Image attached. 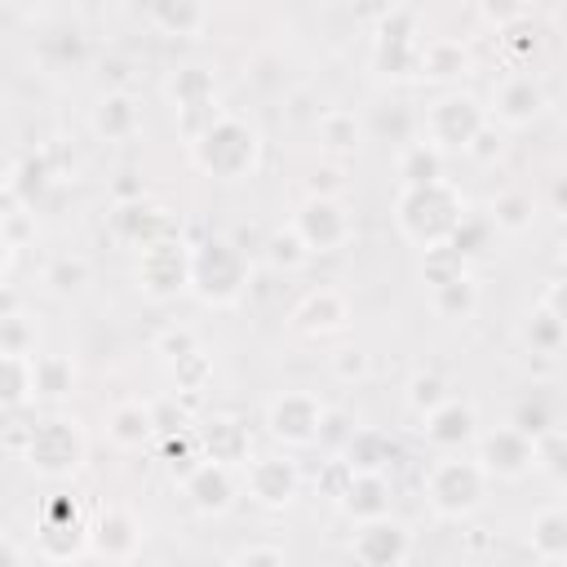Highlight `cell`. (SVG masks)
Here are the masks:
<instances>
[{
    "label": "cell",
    "instance_id": "obj_17",
    "mask_svg": "<svg viewBox=\"0 0 567 567\" xmlns=\"http://www.w3.org/2000/svg\"><path fill=\"white\" fill-rule=\"evenodd\" d=\"M421 430H425V439L434 447H465V443L478 439V412H474L470 399L447 394L434 412H425V425Z\"/></svg>",
    "mask_w": 567,
    "mask_h": 567
},
{
    "label": "cell",
    "instance_id": "obj_37",
    "mask_svg": "<svg viewBox=\"0 0 567 567\" xmlns=\"http://www.w3.org/2000/svg\"><path fill=\"white\" fill-rule=\"evenodd\" d=\"M44 284H49L53 292L71 297V292H80V288L89 284V261H84V257H58V261H49Z\"/></svg>",
    "mask_w": 567,
    "mask_h": 567
},
{
    "label": "cell",
    "instance_id": "obj_41",
    "mask_svg": "<svg viewBox=\"0 0 567 567\" xmlns=\"http://www.w3.org/2000/svg\"><path fill=\"white\" fill-rule=\"evenodd\" d=\"M173 377H177V385H182V390H204V385H208V377H213V359L195 346V350H186L182 359H173Z\"/></svg>",
    "mask_w": 567,
    "mask_h": 567
},
{
    "label": "cell",
    "instance_id": "obj_8",
    "mask_svg": "<svg viewBox=\"0 0 567 567\" xmlns=\"http://www.w3.org/2000/svg\"><path fill=\"white\" fill-rule=\"evenodd\" d=\"M137 284L146 297L168 301L177 292L190 288V248L177 244L173 235H159L151 244H142V261H137Z\"/></svg>",
    "mask_w": 567,
    "mask_h": 567
},
{
    "label": "cell",
    "instance_id": "obj_12",
    "mask_svg": "<svg viewBox=\"0 0 567 567\" xmlns=\"http://www.w3.org/2000/svg\"><path fill=\"white\" fill-rule=\"evenodd\" d=\"M474 461L483 465L487 478H509L514 483V478H523V474L536 470V447H532V439L523 430L501 425V430H492V434L478 439V456Z\"/></svg>",
    "mask_w": 567,
    "mask_h": 567
},
{
    "label": "cell",
    "instance_id": "obj_24",
    "mask_svg": "<svg viewBox=\"0 0 567 567\" xmlns=\"http://www.w3.org/2000/svg\"><path fill=\"white\" fill-rule=\"evenodd\" d=\"M430 301H434V315H443V319H470L478 310V284L470 270H461V275L434 284Z\"/></svg>",
    "mask_w": 567,
    "mask_h": 567
},
{
    "label": "cell",
    "instance_id": "obj_52",
    "mask_svg": "<svg viewBox=\"0 0 567 567\" xmlns=\"http://www.w3.org/2000/svg\"><path fill=\"white\" fill-rule=\"evenodd\" d=\"M0 563H22V549H13V545H0Z\"/></svg>",
    "mask_w": 567,
    "mask_h": 567
},
{
    "label": "cell",
    "instance_id": "obj_51",
    "mask_svg": "<svg viewBox=\"0 0 567 567\" xmlns=\"http://www.w3.org/2000/svg\"><path fill=\"white\" fill-rule=\"evenodd\" d=\"M13 310H18V297L9 288H0V315H13Z\"/></svg>",
    "mask_w": 567,
    "mask_h": 567
},
{
    "label": "cell",
    "instance_id": "obj_27",
    "mask_svg": "<svg viewBox=\"0 0 567 567\" xmlns=\"http://www.w3.org/2000/svg\"><path fill=\"white\" fill-rule=\"evenodd\" d=\"M115 230H120V239H128V244H151V239H159V235H168V217L159 213V208H151V204H124L120 213H115Z\"/></svg>",
    "mask_w": 567,
    "mask_h": 567
},
{
    "label": "cell",
    "instance_id": "obj_25",
    "mask_svg": "<svg viewBox=\"0 0 567 567\" xmlns=\"http://www.w3.org/2000/svg\"><path fill=\"white\" fill-rule=\"evenodd\" d=\"M106 434L120 447H142L155 434V408L151 403H120L111 412V421H106Z\"/></svg>",
    "mask_w": 567,
    "mask_h": 567
},
{
    "label": "cell",
    "instance_id": "obj_39",
    "mask_svg": "<svg viewBox=\"0 0 567 567\" xmlns=\"http://www.w3.org/2000/svg\"><path fill=\"white\" fill-rule=\"evenodd\" d=\"M447 394H452V390L443 385V377H434V372H416L412 385H408V408H412L416 416H425V412H434Z\"/></svg>",
    "mask_w": 567,
    "mask_h": 567
},
{
    "label": "cell",
    "instance_id": "obj_13",
    "mask_svg": "<svg viewBox=\"0 0 567 567\" xmlns=\"http://www.w3.org/2000/svg\"><path fill=\"white\" fill-rule=\"evenodd\" d=\"M244 487L261 509H284L301 487V470L288 456H252L244 461Z\"/></svg>",
    "mask_w": 567,
    "mask_h": 567
},
{
    "label": "cell",
    "instance_id": "obj_23",
    "mask_svg": "<svg viewBox=\"0 0 567 567\" xmlns=\"http://www.w3.org/2000/svg\"><path fill=\"white\" fill-rule=\"evenodd\" d=\"M416 75H425V80L470 75V49L461 40H430L425 49H416Z\"/></svg>",
    "mask_w": 567,
    "mask_h": 567
},
{
    "label": "cell",
    "instance_id": "obj_47",
    "mask_svg": "<svg viewBox=\"0 0 567 567\" xmlns=\"http://www.w3.org/2000/svg\"><path fill=\"white\" fill-rule=\"evenodd\" d=\"M465 155H474V159H492V155H501V133H496V124H492V120L470 137Z\"/></svg>",
    "mask_w": 567,
    "mask_h": 567
},
{
    "label": "cell",
    "instance_id": "obj_44",
    "mask_svg": "<svg viewBox=\"0 0 567 567\" xmlns=\"http://www.w3.org/2000/svg\"><path fill=\"white\" fill-rule=\"evenodd\" d=\"M487 235H492V221L483 217V221H474V217H461V226L452 230V248L461 252V257H474V252H483V244H487Z\"/></svg>",
    "mask_w": 567,
    "mask_h": 567
},
{
    "label": "cell",
    "instance_id": "obj_30",
    "mask_svg": "<svg viewBox=\"0 0 567 567\" xmlns=\"http://www.w3.org/2000/svg\"><path fill=\"white\" fill-rule=\"evenodd\" d=\"M75 385V368L62 354H31V394L44 399H62Z\"/></svg>",
    "mask_w": 567,
    "mask_h": 567
},
{
    "label": "cell",
    "instance_id": "obj_3",
    "mask_svg": "<svg viewBox=\"0 0 567 567\" xmlns=\"http://www.w3.org/2000/svg\"><path fill=\"white\" fill-rule=\"evenodd\" d=\"M190 288L208 306H235L248 288V257L230 239H208L190 248Z\"/></svg>",
    "mask_w": 567,
    "mask_h": 567
},
{
    "label": "cell",
    "instance_id": "obj_31",
    "mask_svg": "<svg viewBox=\"0 0 567 567\" xmlns=\"http://www.w3.org/2000/svg\"><path fill=\"white\" fill-rule=\"evenodd\" d=\"M399 177L403 186H421V182H439L443 177V151L434 142H408L399 155Z\"/></svg>",
    "mask_w": 567,
    "mask_h": 567
},
{
    "label": "cell",
    "instance_id": "obj_49",
    "mask_svg": "<svg viewBox=\"0 0 567 567\" xmlns=\"http://www.w3.org/2000/svg\"><path fill=\"white\" fill-rule=\"evenodd\" d=\"M155 350L173 363V359H182L186 350H195V332H186V328H182V332H164V337L155 341Z\"/></svg>",
    "mask_w": 567,
    "mask_h": 567
},
{
    "label": "cell",
    "instance_id": "obj_7",
    "mask_svg": "<svg viewBox=\"0 0 567 567\" xmlns=\"http://www.w3.org/2000/svg\"><path fill=\"white\" fill-rule=\"evenodd\" d=\"M487 124V106L474 93H443L430 111H425V142H434L443 155L447 151H465L470 137Z\"/></svg>",
    "mask_w": 567,
    "mask_h": 567
},
{
    "label": "cell",
    "instance_id": "obj_42",
    "mask_svg": "<svg viewBox=\"0 0 567 567\" xmlns=\"http://www.w3.org/2000/svg\"><path fill=\"white\" fill-rule=\"evenodd\" d=\"M35 346V328L13 310V315H0V350L4 354H31Z\"/></svg>",
    "mask_w": 567,
    "mask_h": 567
},
{
    "label": "cell",
    "instance_id": "obj_1",
    "mask_svg": "<svg viewBox=\"0 0 567 567\" xmlns=\"http://www.w3.org/2000/svg\"><path fill=\"white\" fill-rule=\"evenodd\" d=\"M394 217H399V230L416 244V248H434V244H447L452 230L461 226L465 217V195L439 177V182H421V186H403L399 190V204H394Z\"/></svg>",
    "mask_w": 567,
    "mask_h": 567
},
{
    "label": "cell",
    "instance_id": "obj_45",
    "mask_svg": "<svg viewBox=\"0 0 567 567\" xmlns=\"http://www.w3.org/2000/svg\"><path fill=\"white\" fill-rule=\"evenodd\" d=\"M332 377H337V381H363V377H368V354H363L359 346H341V350L332 354Z\"/></svg>",
    "mask_w": 567,
    "mask_h": 567
},
{
    "label": "cell",
    "instance_id": "obj_48",
    "mask_svg": "<svg viewBox=\"0 0 567 567\" xmlns=\"http://www.w3.org/2000/svg\"><path fill=\"white\" fill-rule=\"evenodd\" d=\"M230 563H288V554L279 549V545H244V549H235L230 554Z\"/></svg>",
    "mask_w": 567,
    "mask_h": 567
},
{
    "label": "cell",
    "instance_id": "obj_11",
    "mask_svg": "<svg viewBox=\"0 0 567 567\" xmlns=\"http://www.w3.org/2000/svg\"><path fill=\"white\" fill-rule=\"evenodd\" d=\"M350 554L368 567H399L412 558V536L399 518L390 514H377V518H363L354 540H350Z\"/></svg>",
    "mask_w": 567,
    "mask_h": 567
},
{
    "label": "cell",
    "instance_id": "obj_29",
    "mask_svg": "<svg viewBox=\"0 0 567 567\" xmlns=\"http://www.w3.org/2000/svg\"><path fill=\"white\" fill-rule=\"evenodd\" d=\"M523 341L532 346V354L554 359V354L563 350V310H554V306L540 301V306L527 315V323H523Z\"/></svg>",
    "mask_w": 567,
    "mask_h": 567
},
{
    "label": "cell",
    "instance_id": "obj_43",
    "mask_svg": "<svg viewBox=\"0 0 567 567\" xmlns=\"http://www.w3.org/2000/svg\"><path fill=\"white\" fill-rule=\"evenodd\" d=\"M514 430H523L527 439H536V434H545L549 425H554V412L540 403V394H532V399H523L518 408H514V421H509Z\"/></svg>",
    "mask_w": 567,
    "mask_h": 567
},
{
    "label": "cell",
    "instance_id": "obj_2",
    "mask_svg": "<svg viewBox=\"0 0 567 567\" xmlns=\"http://www.w3.org/2000/svg\"><path fill=\"white\" fill-rule=\"evenodd\" d=\"M186 146H190V159H195L208 177H221V182L248 177V173L257 168V151H261L257 128L244 124L239 115H226V111H221L195 142H186Z\"/></svg>",
    "mask_w": 567,
    "mask_h": 567
},
{
    "label": "cell",
    "instance_id": "obj_26",
    "mask_svg": "<svg viewBox=\"0 0 567 567\" xmlns=\"http://www.w3.org/2000/svg\"><path fill=\"white\" fill-rule=\"evenodd\" d=\"M151 22L164 31V35H195L208 18L204 0H151Z\"/></svg>",
    "mask_w": 567,
    "mask_h": 567
},
{
    "label": "cell",
    "instance_id": "obj_21",
    "mask_svg": "<svg viewBox=\"0 0 567 567\" xmlns=\"http://www.w3.org/2000/svg\"><path fill=\"white\" fill-rule=\"evenodd\" d=\"M199 439H204V456L208 461H221V465H244L248 461V430L235 416L204 421L199 425Z\"/></svg>",
    "mask_w": 567,
    "mask_h": 567
},
{
    "label": "cell",
    "instance_id": "obj_40",
    "mask_svg": "<svg viewBox=\"0 0 567 567\" xmlns=\"http://www.w3.org/2000/svg\"><path fill=\"white\" fill-rule=\"evenodd\" d=\"M177 111V128H182V137L186 142H195L217 115H221V106H217V97H199V102H186V106H173Z\"/></svg>",
    "mask_w": 567,
    "mask_h": 567
},
{
    "label": "cell",
    "instance_id": "obj_10",
    "mask_svg": "<svg viewBox=\"0 0 567 567\" xmlns=\"http://www.w3.org/2000/svg\"><path fill=\"white\" fill-rule=\"evenodd\" d=\"M292 230L301 235V244L315 257V252H332V248H341L350 239V217H346V208L332 195H310L292 213Z\"/></svg>",
    "mask_w": 567,
    "mask_h": 567
},
{
    "label": "cell",
    "instance_id": "obj_33",
    "mask_svg": "<svg viewBox=\"0 0 567 567\" xmlns=\"http://www.w3.org/2000/svg\"><path fill=\"white\" fill-rule=\"evenodd\" d=\"M31 399V354H4L0 350V403L22 408Z\"/></svg>",
    "mask_w": 567,
    "mask_h": 567
},
{
    "label": "cell",
    "instance_id": "obj_35",
    "mask_svg": "<svg viewBox=\"0 0 567 567\" xmlns=\"http://www.w3.org/2000/svg\"><path fill=\"white\" fill-rule=\"evenodd\" d=\"M266 261H270L275 270H301V266L310 261V248H306L301 235L288 226V230H275V235L266 239Z\"/></svg>",
    "mask_w": 567,
    "mask_h": 567
},
{
    "label": "cell",
    "instance_id": "obj_15",
    "mask_svg": "<svg viewBox=\"0 0 567 567\" xmlns=\"http://www.w3.org/2000/svg\"><path fill=\"white\" fill-rule=\"evenodd\" d=\"M182 487H186V496L199 514H226L235 505V492H239L235 465H221V461H208V456L182 474Z\"/></svg>",
    "mask_w": 567,
    "mask_h": 567
},
{
    "label": "cell",
    "instance_id": "obj_22",
    "mask_svg": "<svg viewBox=\"0 0 567 567\" xmlns=\"http://www.w3.org/2000/svg\"><path fill=\"white\" fill-rule=\"evenodd\" d=\"M137 124H142L137 102H133L124 89L106 93V97L93 106V133H97V137H106V142H124V137H133V133H137Z\"/></svg>",
    "mask_w": 567,
    "mask_h": 567
},
{
    "label": "cell",
    "instance_id": "obj_38",
    "mask_svg": "<svg viewBox=\"0 0 567 567\" xmlns=\"http://www.w3.org/2000/svg\"><path fill=\"white\" fill-rule=\"evenodd\" d=\"M168 97L173 106H186V102H199V97H213V75L204 66H186L168 80Z\"/></svg>",
    "mask_w": 567,
    "mask_h": 567
},
{
    "label": "cell",
    "instance_id": "obj_19",
    "mask_svg": "<svg viewBox=\"0 0 567 567\" xmlns=\"http://www.w3.org/2000/svg\"><path fill=\"white\" fill-rule=\"evenodd\" d=\"M337 505L363 523V518H377V514H390V483L385 474H350L337 492Z\"/></svg>",
    "mask_w": 567,
    "mask_h": 567
},
{
    "label": "cell",
    "instance_id": "obj_5",
    "mask_svg": "<svg viewBox=\"0 0 567 567\" xmlns=\"http://www.w3.org/2000/svg\"><path fill=\"white\" fill-rule=\"evenodd\" d=\"M27 465L40 474V478H66L84 465V434L75 421H40L31 434H27Z\"/></svg>",
    "mask_w": 567,
    "mask_h": 567
},
{
    "label": "cell",
    "instance_id": "obj_16",
    "mask_svg": "<svg viewBox=\"0 0 567 567\" xmlns=\"http://www.w3.org/2000/svg\"><path fill=\"white\" fill-rule=\"evenodd\" d=\"M84 549L97 554V558H106V563H128L142 549V523L128 509H102L97 523L89 527Z\"/></svg>",
    "mask_w": 567,
    "mask_h": 567
},
{
    "label": "cell",
    "instance_id": "obj_20",
    "mask_svg": "<svg viewBox=\"0 0 567 567\" xmlns=\"http://www.w3.org/2000/svg\"><path fill=\"white\" fill-rule=\"evenodd\" d=\"M394 456H399V447L390 443V434H381V430H354L341 461H346L350 474H385L394 465Z\"/></svg>",
    "mask_w": 567,
    "mask_h": 567
},
{
    "label": "cell",
    "instance_id": "obj_55",
    "mask_svg": "<svg viewBox=\"0 0 567 567\" xmlns=\"http://www.w3.org/2000/svg\"><path fill=\"white\" fill-rule=\"evenodd\" d=\"M13 4H22V9H35V4H44V0H13Z\"/></svg>",
    "mask_w": 567,
    "mask_h": 567
},
{
    "label": "cell",
    "instance_id": "obj_32",
    "mask_svg": "<svg viewBox=\"0 0 567 567\" xmlns=\"http://www.w3.org/2000/svg\"><path fill=\"white\" fill-rule=\"evenodd\" d=\"M487 221H492V230L523 235V230L536 221V204H532V195H523V190H501V195L492 199V208H487Z\"/></svg>",
    "mask_w": 567,
    "mask_h": 567
},
{
    "label": "cell",
    "instance_id": "obj_54",
    "mask_svg": "<svg viewBox=\"0 0 567 567\" xmlns=\"http://www.w3.org/2000/svg\"><path fill=\"white\" fill-rule=\"evenodd\" d=\"M9 412H13V408H4V403H0V434L9 430Z\"/></svg>",
    "mask_w": 567,
    "mask_h": 567
},
{
    "label": "cell",
    "instance_id": "obj_46",
    "mask_svg": "<svg viewBox=\"0 0 567 567\" xmlns=\"http://www.w3.org/2000/svg\"><path fill=\"white\" fill-rule=\"evenodd\" d=\"M478 9H483V18H487L492 27H501V31L527 18V0H478Z\"/></svg>",
    "mask_w": 567,
    "mask_h": 567
},
{
    "label": "cell",
    "instance_id": "obj_56",
    "mask_svg": "<svg viewBox=\"0 0 567 567\" xmlns=\"http://www.w3.org/2000/svg\"><path fill=\"white\" fill-rule=\"evenodd\" d=\"M0 186H9V177H0Z\"/></svg>",
    "mask_w": 567,
    "mask_h": 567
},
{
    "label": "cell",
    "instance_id": "obj_36",
    "mask_svg": "<svg viewBox=\"0 0 567 567\" xmlns=\"http://www.w3.org/2000/svg\"><path fill=\"white\" fill-rule=\"evenodd\" d=\"M319 142L328 151H354L359 146V120L350 111H323L319 115Z\"/></svg>",
    "mask_w": 567,
    "mask_h": 567
},
{
    "label": "cell",
    "instance_id": "obj_9",
    "mask_svg": "<svg viewBox=\"0 0 567 567\" xmlns=\"http://www.w3.org/2000/svg\"><path fill=\"white\" fill-rule=\"evenodd\" d=\"M416 13L408 9H390L377 27V49H372V66L381 75H416Z\"/></svg>",
    "mask_w": 567,
    "mask_h": 567
},
{
    "label": "cell",
    "instance_id": "obj_18",
    "mask_svg": "<svg viewBox=\"0 0 567 567\" xmlns=\"http://www.w3.org/2000/svg\"><path fill=\"white\" fill-rule=\"evenodd\" d=\"M346 319H350V306H346V297L337 288H315L292 310V328L306 332V337H328V332L346 328Z\"/></svg>",
    "mask_w": 567,
    "mask_h": 567
},
{
    "label": "cell",
    "instance_id": "obj_14",
    "mask_svg": "<svg viewBox=\"0 0 567 567\" xmlns=\"http://www.w3.org/2000/svg\"><path fill=\"white\" fill-rule=\"evenodd\" d=\"M545 106H549V97H545V84L536 75H509L492 89L487 120L501 124V128H527Z\"/></svg>",
    "mask_w": 567,
    "mask_h": 567
},
{
    "label": "cell",
    "instance_id": "obj_50",
    "mask_svg": "<svg viewBox=\"0 0 567 567\" xmlns=\"http://www.w3.org/2000/svg\"><path fill=\"white\" fill-rule=\"evenodd\" d=\"M9 257H13V239H9V230H4V221H0V270L9 266Z\"/></svg>",
    "mask_w": 567,
    "mask_h": 567
},
{
    "label": "cell",
    "instance_id": "obj_6",
    "mask_svg": "<svg viewBox=\"0 0 567 567\" xmlns=\"http://www.w3.org/2000/svg\"><path fill=\"white\" fill-rule=\"evenodd\" d=\"M323 425H328V408L315 394H306V390H284L266 408V430L284 447H310V443H319L323 439Z\"/></svg>",
    "mask_w": 567,
    "mask_h": 567
},
{
    "label": "cell",
    "instance_id": "obj_53",
    "mask_svg": "<svg viewBox=\"0 0 567 567\" xmlns=\"http://www.w3.org/2000/svg\"><path fill=\"white\" fill-rule=\"evenodd\" d=\"M115 190H120V195H142V186H137V182H120Z\"/></svg>",
    "mask_w": 567,
    "mask_h": 567
},
{
    "label": "cell",
    "instance_id": "obj_28",
    "mask_svg": "<svg viewBox=\"0 0 567 567\" xmlns=\"http://www.w3.org/2000/svg\"><path fill=\"white\" fill-rule=\"evenodd\" d=\"M532 558L536 563H563L567 558V514L558 505L536 514V523H532Z\"/></svg>",
    "mask_w": 567,
    "mask_h": 567
},
{
    "label": "cell",
    "instance_id": "obj_4",
    "mask_svg": "<svg viewBox=\"0 0 567 567\" xmlns=\"http://www.w3.org/2000/svg\"><path fill=\"white\" fill-rule=\"evenodd\" d=\"M425 487V505L439 514V518H470L478 505H483V492H487V474L478 461H434L421 478Z\"/></svg>",
    "mask_w": 567,
    "mask_h": 567
},
{
    "label": "cell",
    "instance_id": "obj_34",
    "mask_svg": "<svg viewBox=\"0 0 567 567\" xmlns=\"http://www.w3.org/2000/svg\"><path fill=\"white\" fill-rule=\"evenodd\" d=\"M49 182H53V168H49V159H44V155H35V159H22V164L13 168L9 190L18 195V204H35V195H40Z\"/></svg>",
    "mask_w": 567,
    "mask_h": 567
}]
</instances>
